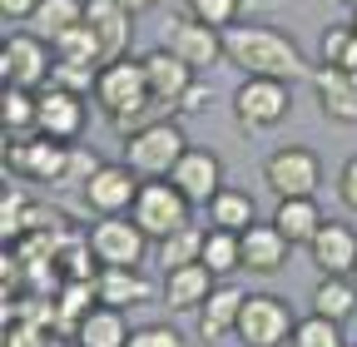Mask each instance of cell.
Instances as JSON below:
<instances>
[{
	"label": "cell",
	"instance_id": "cell-37",
	"mask_svg": "<svg viewBox=\"0 0 357 347\" xmlns=\"http://www.w3.org/2000/svg\"><path fill=\"white\" fill-rule=\"evenodd\" d=\"M0 233L6 238H20V233H30V203H25V194H6V203H0Z\"/></svg>",
	"mask_w": 357,
	"mask_h": 347
},
{
	"label": "cell",
	"instance_id": "cell-26",
	"mask_svg": "<svg viewBox=\"0 0 357 347\" xmlns=\"http://www.w3.org/2000/svg\"><path fill=\"white\" fill-rule=\"evenodd\" d=\"M273 224L288 233V243H293V248H298V243L307 248L312 238H318V229H323L328 219H323L318 199L307 194V199H278V208H273Z\"/></svg>",
	"mask_w": 357,
	"mask_h": 347
},
{
	"label": "cell",
	"instance_id": "cell-44",
	"mask_svg": "<svg viewBox=\"0 0 357 347\" xmlns=\"http://www.w3.org/2000/svg\"><path fill=\"white\" fill-rule=\"evenodd\" d=\"M50 347H79V337H55Z\"/></svg>",
	"mask_w": 357,
	"mask_h": 347
},
{
	"label": "cell",
	"instance_id": "cell-29",
	"mask_svg": "<svg viewBox=\"0 0 357 347\" xmlns=\"http://www.w3.org/2000/svg\"><path fill=\"white\" fill-rule=\"evenodd\" d=\"M55 60H70V65H89V70H105V45H100V35L89 30L84 20L75 30H65L55 40Z\"/></svg>",
	"mask_w": 357,
	"mask_h": 347
},
{
	"label": "cell",
	"instance_id": "cell-11",
	"mask_svg": "<svg viewBox=\"0 0 357 347\" xmlns=\"http://www.w3.org/2000/svg\"><path fill=\"white\" fill-rule=\"evenodd\" d=\"M144 100H149L144 60L119 55V60H109V65L100 70V79H95V105H100L109 119H119V114H129V109H139Z\"/></svg>",
	"mask_w": 357,
	"mask_h": 347
},
{
	"label": "cell",
	"instance_id": "cell-14",
	"mask_svg": "<svg viewBox=\"0 0 357 347\" xmlns=\"http://www.w3.org/2000/svg\"><path fill=\"white\" fill-rule=\"evenodd\" d=\"M89 124V109H84V95H70V90H55V84H45L40 90V119L35 129L40 134H50L60 144H75Z\"/></svg>",
	"mask_w": 357,
	"mask_h": 347
},
{
	"label": "cell",
	"instance_id": "cell-6",
	"mask_svg": "<svg viewBox=\"0 0 357 347\" xmlns=\"http://www.w3.org/2000/svg\"><path fill=\"white\" fill-rule=\"evenodd\" d=\"M293 327H298V318H293V308H288L278 293H248L234 337L243 347H288L293 342Z\"/></svg>",
	"mask_w": 357,
	"mask_h": 347
},
{
	"label": "cell",
	"instance_id": "cell-36",
	"mask_svg": "<svg viewBox=\"0 0 357 347\" xmlns=\"http://www.w3.org/2000/svg\"><path fill=\"white\" fill-rule=\"evenodd\" d=\"M352 40H357L352 25H328L323 40H318V65H337V70H342V60H347V50H352Z\"/></svg>",
	"mask_w": 357,
	"mask_h": 347
},
{
	"label": "cell",
	"instance_id": "cell-32",
	"mask_svg": "<svg viewBox=\"0 0 357 347\" xmlns=\"http://www.w3.org/2000/svg\"><path fill=\"white\" fill-rule=\"evenodd\" d=\"M288 347H347V337H342V323H333L323 313H307V318H298Z\"/></svg>",
	"mask_w": 357,
	"mask_h": 347
},
{
	"label": "cell",
	"instance_id": "cell-47",
	"mask_svg": "<svg viewBox=\"0 0 357 347\" xmlns=\"http://www.w3.org/2000/svg\"><path fill=\"white\" fill-rule=\"evenodd\" d=\"M352 278H357V273H352Z\"/></svg>",
	"mask_w": 357,
	"mask_h": 347
},
{
	"label": "cell",
	"instance_id": "cell-8",
	"mask_svg": "<svg viewBox=\"0 0 357 347\" xmlns=\"http://www.w3.org/2000/svg\"><path fill=\"white\" fill-rule=\"evenodd\" d=\"M263 184L278 199H307L323 184V164H318V154L307 144H278L263 159Z\"/></svg>",
	"mask_w": 357,
	"mask_h": 347
},
{
	"label": "cell",
	"instance_id": "cell-45",
	"mask_svg": "<svg viewBox=\"0 0 357 347\" xmlns=\"http://www.w3.org/2000/svg\"><path fill=\"white\" fill-rule=\"evenodd\" d=\"M342 6H347V10H357V0H342Z\"/></svg>",
	"mask_w": 357,
	"mask_h": 347
},
{
	"label": "cell",
	"instance_id": "cell-19",
	"mask_svg": "<svg viewBox=\"0 0 357 347\" xmlns=\"http://www.w3.org/2000/svg\"><path fill=\"white\" fill-rule=\"evenodd\" d=\"M243 302H248V293H243L238 283H223V278H218V288L208 293V302L199 308V337H204V342H223V337H234V332H238V313H243Z\"/></svg>",
	"mask_w": 357,
	"mask_h": 347
},
{
	"label": "cell",
	"instance_id": "cell-1",
	"mask_svg": "<svg viewBox=\"0 0 357 347\" xmlns=\"http://www.w3.org/2000/svg\"><path fill=\"white\" fill-rule=\"evenodd\" d=\"M223 55L243 75H268V79H288V84L312 75L307 55L298 50V40L278 25H234V30H223Z\"/></svg>",
	"mask_w": 357,
	"mask_h": 347
},
{
	"label": "cell",
	"instance_id": "cell-5",
	"mask_svg": "<svg viewBox=\"0 0 357 347\" xmlns=\"http://www.w3.org/2000/svg\"><path fill=\"white\" fill-rule=\"evenodd\" d=\"M288 109H293V84H288V79L243 75V84L234 90V114H238V129H248V134L283 124Z\"/></svg>",
	"mask_w": 357,
	"mask_h": 347
},
{
	"label": "cell",
	"instance_id": "cell-33",
	"mask_svg": "<svg viewBox=\"0 0 357 347\" xmlns=\"http://www.w3.org/2000/svg\"><path fill=\"white\" fill-rule=\"evenodd\" d=\"M184 10H189L194 20L213 25V30H234V25H243V10H248V0H189Z\"/></svg>",
	"mask_w": 357,
	"mask_h": 347
},
{
	"label": "cell",
	"instance_id": "cell-9",
	"mask_svg": "<svg viewBox=\"0 0 357 347\" xmlns=\"http://www.w3.org/2000/svg\"><path fill=\"white\" fill-rule=\"evenodd\" d=\"M89 248H95L100 268H139L144 263V248L154 243L129 213H114V219H95L89 224Z\"/></svg>",
	"mask_w": 357,
	"mask_h": 347
},
{
	"label": "cell",
	"instance_id": "cell-31",
	"mask_svg": "<svg viewBox=\"0 0 357 347\" xmlns=\"http://www.w3.org/2000/svg\"><path fill=\"white\" fill-rule=\"evenodd\" d=\"M204 233H208V229H194V224H184L178 233L159 238V268L169 273V268H184V263H199V258H204Z\"/></svg>",
	"mask_w": 357,
	"mask_h": 347
},
{
	"label": "cell",
	"instance_id": "cell-28",
	"mask_svg": "<svg viewBox=\"0 0 357 347\" xmlns=\"http://www.w3.org/2000/svg\"><path fill=\"white\" fill-rule=\"evenodd\" d=\"M0 119H6V134H35V119H40V90H20V84H6V95H0Z\"/></svg>",
	"mask_w": 357,
	"mask_h": 347
},
{
	"label": "cell",
	"instance_id": "cell-17",
	"mask_svg": "<svg viewBox=\"0 0 357 347\" xmlns=\"http://www.w3.org/2000/svg\"><path fill=\"white\" fill-rule=\"evenodd\" d=\"M307 253H312V268L318 273H347V278L357 273V233L342 219H328L318 229V238L307 243Z\"/></svg>",
	"mask_w": 357,
	"mask_h": 347
},
{
	"label": "cell",
	"instance_id": "cell-15",
	"mask_svg": "<svg viewBox=\"0 0 357 347\" xmlns=\"http://www.w3.org/2000/svg\"><path fill=\"white\" fill-rule=\"evenodd\" d=\"M312 95H318L323 119L333 124H357V75L337 70V65H312Z\"/></svg>",
	"mask_w": 357,
	"mask_h": 347
},
{
	"label": "cell",
	"instance_id": "cell-40",
	"mask_svg": "<svg viewBox=\"0 0 357 347\" xmlns=\"http://www.w3.org/2000/svg\"><path fill=\"white\" fill-rule=\"evenodd\" d=\"M337 199H342L347 213H357V154L337 169Z\"/></svg>",
	"mask_w": 357,
	"mask_h": 347
},
{
	"label": "cell",
	"instance_id": "cell-23",
	"mask_svg": "<svg viewBox=\"0 0 357 347\" xmlns=\"http://www.w3.org/2000/svg\"><path fill=\"white\" fill-rule=\"evenodd\" d=\"M95 288H100V302H109V308H139L154 298V283L144 278V268H100Z\"/></svg>",
	"mask_w": 357,
	"mask_h": 347
},
{
	"label": "cell",
	"instance_id": "cell-25",
	"mask_svg": "<svg viewBox=\"0 0 357 347\" xmlns=\"http://www.w3.org/2000/svg\"><path fill=\"white\" fill-rule=\"evenodd\" d=\"M258 224V203L248 189H234V184H223L213 199H208V229H229V233H243Z\"/></svg>",
	"mask_w": 357,
	"mask_h": 347
},
{
	"label": "cell",
	"instance_id": "cell-10",
	"mask_svg": "<svg viewBox=\"0 0 357 347\" xmlns=\"http://www.w3.org/2000/svg\"><path fill=\"white\" fill-rule=\"evenodd\" d=\"M139 184H144V179H139L124 159H119V164H100V169L79 184V203L95 213V219H114V213H129V208H134Z\"/></svg>",
	"mask_w": 357,
	"mask_h": 347
},
{
	"label": "cell",
	"instance_id": "cell-3",
	"mask_svg": "<svg viewBox=\"0 0 357 347\" xmlns=\"http://www.w3.org/2000/svg\"><path fill=\"white\" fill-rule=\"evenodd\" d=\"M129 219H134V224H139V229L159 243V238L178 233L184 224H194V203H189V194H184V189H174L169 179H144V184H139V194H134Z\"/></svg>",
	"mask_w": 357,
	"mask_h": 347
},
{
	"label": "cell",
	"instance_id": "cell-18",
	"mask_svg": "<svg viewBox=\"0 0 357 347\" xmlns=\"http://www.w3.org/2000/svg\"><path fill=\"white\" fill-rule=\"evenodd\" d=\"M238 243H243V268L248 273H258V278H273L283 263H288V233L268 219V224H253V229H243L238 233Z\"/></svg>",
	"mask_w": 357,
	"mask_h": 347
},
{
	"label": "cell",
	"instance_id": "cell-35",
	"mask_svg": "<svg viewBox=\"0 0 357 347\" xmlns=\"http://www.w3.org/2000/svg\"><path fill=\"white\" fill-rule=\"evenodd\" d=\"M95 79H100V70L70 65V60H55V70H50V84L55 90H70V95H95Z\"/></svg>",
	"mask_w": 357,
	"mask_h": 347
},
{
	"label": "cell",
	"instance_id": "cell-7",
	"mask_svg": "<svg viewBox=\"0 0 357 347\" xmlns=\"http://www.w3.org/2000/svg\"><path fill=\"white\" fill-rule=\"evenodd\" d=\"M50 70H55V45L50 40H40L35 30L6 35V45H0V79L6 84L45 90V84H50Z\"/></svg>",
	"mask_w": 357,
	"mask_h": 347
},
{
	"label": "cell",
	"instance_id": "cell-20",
	"mask_svg": "<svg viewBox=\"0 0 357 347\" xmlns=\"http://www.w3.org/2000/svg\"><path fill=\"white\" fill-rule=\"evenodd\" d=\"M84 25L100 35L105 45V65L119 60L129 50V35H134V10H124L119 0H84Z\"/></svg>",
	"mask_w": 357,
	"mask_h": 347
},
{
	"label": "cell",
	"instance_id": "cell-46",
	"mask_svg": "<svg viewBox=\"0 0 357 347\" xmlns=\"http://www.w3.org/2000/svg\"><path fill=\"white\" fill-rule=\"evenodd\" d=\"M347 25H352V30H357V10H352V20H347Z\"/></svg>",
	"mask_w": 357,
	"mask_h": 347
},
{
	"label": "cell",
	"instance_id": "cell-27",
	"mask_svg": "<svg viewBox=\"0 0 357 347\" xmlns=\"http://www.w3.org/2000/svg\"><path fill=\"white\" fill-rule=\"evenodd\" d=\"M84 20V0H40V10L25 20L40 40H50V45H55V40L65 35V30H75Z\"/></svg>",
	"mask_w": 357,
	"mask_h": 347
},
{
	"label": "cell",
	"instance_id": "cell-16",
	"mask_svg": "<svg viewBox=\"0 0 357 347\" xmlns=\"http://www.w3.org/2000/svg\"><path fill=\"white\" fill-rule=\"evenodd\" d=\"M139 60H144L149 95H154V100H169V105L178 109V100H184V90L199 79V70H194L189 60H178L169 45H159V50H149V55H139Z\"/></svg>",
	"mask_w": 357,
	"mask_h": 347
},
{
	"label": "cell",
	"instance_id": "cell-22",
	"mask_svg": "<svg viewBox=\"0 0 357 347\" xmlns=\"http://www.w3.org/2000/svg\"><path fill=\"white\" fill-rule=\"evenodd\" d=\"M129 332L134 327L124 323V308H109V302H95L75 327L79 347H129Z\"/></svg>",
	"mask_w": 357,
	"mask_h": 347
},
{
	"label": "cell",
	"instance_id": "cell-12",
	"mask_svg": "<svg viewBox=\"0 0 357 347\" xmlns=\"http://www.w3.org/2000/svg\"><path fill=\"white\" fill-rule=\"evenodd\" d=\"M169 184L184 189L194 208H208V199L223 189V159H218L213 149H204V144H189L184 154H178V164H174V174H169Z\"/></svg>",
	"mask_w": 357,
	"mask_h": 347
},
{
	"label": "cell",
	"instance_id": "cell-24",
	"mask_svg": "<svg viewBox=\"0 0 357 347\" xmlns=\"http://www.w3.org/2000/svg\"><path fill=\"white\" fill-rule=\"evenodd\" d=\"M307 308L323 313V318H333V323H347V318L357 313V278H347V273H323L318 283H312Z\"/></svg>",
	"mask_w": 357,
	"mask_h": 347
},
{
	"label": "cell",
	"instance_id": "cell-42",
	"mask_svg": "<svg viewBox=\"0 0 357 347\" xmlns=\"http://www.w3.org/2000/svg\"><path fill=\"white\" fill-rule=\"evenodd\" d=\"M40 10V0H0V15L6 20H30Z\"/></svg>",
	"mask_w": 357,
	"mask_h": 347
},
{
	"label": "cell",
	"instance_id": "cell-13",
	"mask_svg": "<svg viewBox=\"0 0 357 347\" xmlns=\"http://www.w3.org/2000/svg\"><path fill=\"white\" fill-rule=\"evenodd\" d=\"M164 45H169L178 60H189L194 70H213L218 60H229V55H223V30L194 20L189 10L169 20V40H164Z\"/></svg>",
	"mask_w": 357,
	"mask_h": 347
},
{
	"label": "cell",
	"instance_id": "cell-43",
	"mask_svg": "<svg viewBox=\"0 0 357 347\" xmlns=\"http://www.w3.org/2000/svg\"><path fill=\"white\" fill-rule=\"evenodd\" d=\"M119 6H124V10H134V15H144V10H154V6H159V0H119Z\"/></svg>",
	"mask_w": 357,
	"mask_h": 347
},
{
	"label": "cell",
	"instance_id": "cell-38",
	"mask_svg": "<svg viewBox=\"0 0 357 347\" xmlns=\"http://www.w3.org/2000/svg\"><path fill=\"white\" fill-rule=\"evenodd\" d=\"M50 342H55V332L40 327V323H30V318L6 323V347H50Z\"/></svg>",
	"mask_w": 357,
	"mask_h": 347
},
{
	"label": "cell",
	"instance_id": "cell-39",
	"mask_svg": "<svg viewBox=\"0 0 357 347\" xmlns=\"http://www.w3.org/2000/svg\"><path fill=\"white\" fill-rule=\"evenodd\" d=\"M129 347H184V332L169 323H144L129 332Z\"/></svg>",
	"mask_w": 357,
	"mask_h": 347
},
{
	"label": "cell",
	"instance_id": "cell-21",
	"mask_svg": "<svg viewBox=\"0 0 357 347\" xmlns=\"http://www.w3.org/2000/svg\"><path fill=\"white\" fill-rule=\"evenodd\" d=\"M213 288H218V273L208 263H184V268L164 273V302L174 313H199Z\"/></svg>",
	"mask_w": 357,
	"mask_h": 347
},
{
	"label": "cell",
	"instance_id": "cell-41",
	"mask_svg": "<svg viewBox=\"0 0 357 347\" xmlns=\"http://www.w3.org/2000/svg\"><path fill=\"white\" fill-rule=\"evenodd\" d=\"M208 105H213V90H208V84H199V79H194L189 90H184V100H178V114H204Z\"/></svg>",
	"mask_w": 357,
	"mask_h": 347
},
{
	"label": "cell",
	"instance_id": "cell-30",
	"mask_svg": "<svg viewBox=\"0 0 357 347\" xmlns=\"http://www.w3.org/2000/svg\"><path fill=\"white\" fill-rule=\"evenodd\" d=\"M199 263H208L218 278L238 273V268H243V243H238V233H229V229H208V233H204V258H199Z\"/></svg>",
	"mask_w": 357,
	"mask_h": 347
},
{
	"label": "cell",
	"instance_id": "cell-2",
	"mask_svg": "<svg viewBox=\"0 0 357 347\" xmlns=\"http://www.w3.org/2000/svg\"><path fill=\"white\" fill-rule=\"evenodd\" d=\"M6 169L15 179L30 184H65L70 169H75V144H60L50 134H10L6 139Z\"/></svg>",
	"mask_w": 357,
	"mask_h": 347
},
{
	"label": "cell",
	"instance_id": "cell-4",
	"mask_svg": "<svg viewBox=\"0 0 357 347\" xmlns=\"http://www.w3.org/2000/svg\"><path fill=\"white\" fill-rule=\"evenodd\" d=\"M184 149H189L184 129H178L174 119H159V124H149V129H139V134L124 139V164L139 174V179H169Z\"/></svg>",
	"mask_w": 357,
	"mask_h": 347
},
{
	"label": "cell",
	"instance_id": "cell-34",
	"mask_svg": "<svg viewBox=\"0 0 357 347\" xmlns=\"http://www.w3.org/2000/svg\"><path fill=\"white\" fill-rule=\"evenodd\" d=\"M178 109L169 105V100H144L139 109H129V114H119V119H109L114 129H119V139H129V134H139V129H149V124H159V119H174Z\"/></svg>",
	"mask_w": 357,
	"mask_h": 347
}]
</instances>
